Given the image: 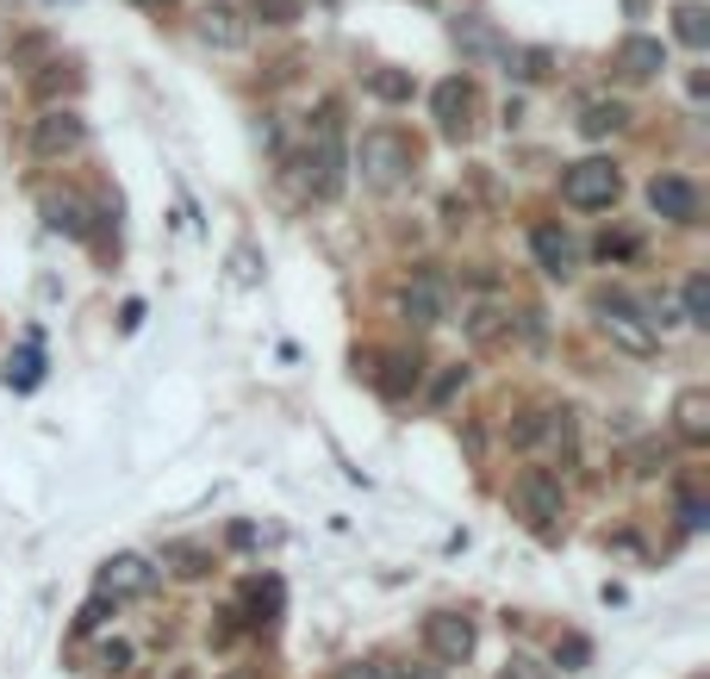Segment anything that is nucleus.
Segmentation results:
<instances>
[{
    "label": "nucleus",
    "instance_id": "nucleus-34",
    "mask_svg": "<svg viewBox=\"0 0 710 679\" xmlns=\"http://www.w3.org/2000/svg\"><path fill=\"white\" fill-rule=\"evenodd\" d=\"M100 667H106V674H125V667H132V642H106V648H100Z\"/></svg>",
    "mask_w": 710,
    "mask_h": 679
},
{
    "label": "nucleus",
    "instance_id": "nucleus-10",
    "mask_svg": "<svg viewBox=\"0 0 710 679\" xmlns=\"http://www.w3.org/2000/svg\"><path fill=\"white\" fill-rule=\"evenodd\" d=\"M430 113L449 137H467V113H474V81L467 76H449L437 81V94H430Z\"/></svg>",
    "mask_w": 710,
    "mask_h": 679
},
{
    "label": "nucleus",
    "instance_id": "nucleus-15",
    "mask_svg": "<svg viewBox=\"0 0 710 679\" xmlns=\"http://www.w3.org/2000/svg\"><path fill=\"white\" fill-rule=\"evenodd\" d=\"M44 225L57 237H69V244H81V237H88V206H81L76 194H50L44 200Z\"/></svg>",
    "mask_w": 710,
    "mask_h": 679
},
{
    "label": "nucleus",
    "instance_id": "nucleus-32",
    "mask_svg": "<svg viewBox=\"0 0 710 679\" xmlns=\"http://www.w3.org/2000/svg\"><path fill=\"white\" fill-rule=\"evenodd\" d=\"M386 679H442V660H399Z\"/></svg>",
    "mask_w": 710,
    "mask_h": 679
},
{
    "label": "nucleus",
    "instance_id": "nucleus-29",
    "mask_svg": "<svg viewBox=\"0 0 710 679\" xmlns=\"http://www.w3.org/2000/svg\"><path fill=\"white\" fill-rule=\"evenodd\" d=\"M455 44H467V50H499V38L481 20H455Z\"/></svg>",
    "mask_w": 710,
    "mask_h": 679
},
{
    "label": "nucleus",
    "instance_id": "nucleus-5",
    "mask_svg": "<svg viewBox=\"0 0 710 679\" xmlns=\"http://www.w3.org/2000/svg\"><path fill=\"white\" fill-rule=\"evenodd\" d=\"M424 648H430V660H442V667H461V660L474 655V623L461 618V611H430V618H424Z\"/></svg>",
    "mask_w": 710,
    "mask_h": 679
},
{
    "label": "nucleus",
    "instance_id": "nucleus-8",
    "mask_svg": "<svg viewBox=\"0 0 710 679\" xmlns=\"http://www.w3.org/2000/svg\"><path fill=\"white\" fill-rule=\"evenodd\" d=\"M399 312L412 325H442V318H449V287H442V274H412L399 287Z\"/></svg>",
    "mask_w": 710,
    "mask_h": 679
},
{
    "label": "nucleus",
    "instance_id": "nucleus-13",
    "mask_svg": "<svg viewBox=\"0 0 710 679\" xmlns=\"http://www.w3.org/2000/svg\"><path fill=\"white\" fill-rule=\"evenodd\" d=\"M617 69L630 81H654L661 69H667V44L649 38V32H630V38L617 44Z\"/></svg>",
    "mask_w": 710,
    "mask_h": 679
},
{
    "label": "nucleus",
    "instance_id": "nucleus-12",
    "mask_svg": "<svg viewBox=\"0 0 710 679\" xmlns=\"http://www.w3.org/2000/svg\"><path fill=\"white\" fill-rule=\"evenodd\" d=\"M649 206L661 218H673V225H691V218H698V188H691L686 176H654L649 181Z\"/></svg>",
    "mask_w": 710,
    "mask_h": 679
},
{
    "label": "nucleus",
    "instance_id": "nucleus-1",
    "mask_svg": "<svg viewBox=\"0 0 710 679\" xmlns=\"http://www.w3.org/2000/svg\"><path fill=\"white\" fill-rule=\"evenodd\" d=\"M412 137H399L393 125H374V132H362V144H356V169H362L368 188H399L405 176H412Z\"/></svg>",
    "mask_w": 710,
    "mask_h": 679
},
{
    "label": "nucleus",
    "instance_id": "nucleus-2",
    "mask_svg": "<svg viewBox=\"0 0 710 679\" xmlns=\"http://www.w3.org/2000/svg\"><path fill=\"white\" fill-rule=\"evenodd\" d=\"M511 505H518V518L537 530V536H555V530H561V511H567L561 474H549V467H523L518 480H511Z\"/></svg>",
    "mask_w": 710,
    "mask_h": 679
},
{
    "label": "nucleus",
    "instance_id": "nucleus-9",
    "mask_svg": "<svg viewBox=\"0 0 710 679\" xmlns=\"http://www.w3.org/2000/svg\"><path fill=\"white\" fill-rule=\"evenodd\" d=\"M193 32H200V44H212V50H244V38H250V25H244V13H237L230 0H206L200 20H193Z\"/></svg>",
    "mask_w": 710,
    "mask_h": 679
},
{
    "label": "nucleus",
    "instance_id": "nucleus-28",
    "mask_svg": "<svg viewBox=\"0 0 710 679\" xmlns=\"http://www.w3.org/2000/svg\"><path fill=\"white\" fill-rule=\"evenodd\" d=\"M106 611H113V599H106V592H94V599L81 604V618H76V636H94L100 623H106Z\"/></svg>",
    "mask_w": 710,
    "mask_h": 679
},
{
    "label": "nucleus",
    "instance_id": "nucleus-21",
    "mask_svg": "<svg viewBox=\"0 0 710 679\" xmlns=\"http://www.w3.org/2000/svg\"><path fill=\"white\" fill-rule=\"evenodd\" d=\"M244 611H250V623H274V611H281V580H250L244 586Z\"/></svg>",
    "mask_w": 710,
    "mask_h": 679
},
{
    "label": "nucleus",
    "instance_id": "nucleus-20",
    "mask_svg": "<svg viewBox=\"0 0 710 679\" xmlns=\"http://www.w3.org/2000/svg\"><path fill=\"white\" fill-rule=\"evenodd\" d=\"M162 562H169L181 580H206V574H212V555L200 543H169V548H162Z\"/></svg>",
    "mask_w": 710,
    "mask_h": 679
},
{
    "label": "nucleus",
    "instance_id": "nucleus-23",
    "mask_svg": "<svg viewBox=\"0 0 710 679\" xmlns=\"http://www.w3.org/2000/svg\"><path fill=\"white\" fill-rule=\"evenodd\" d=\"M586 660H593V642H586V636H561V642H555V667H567V674H579Z\"/></svg>",
    "mask_w": 710,
    "mask_h": 679
},
{
    "label": "nucleus",
    "instance_id": "nucleus-35",
    "mask_svg": "<svg viewBox=\"0 0 710 679\" xmlns=\"http://www.w3.org/2000/svg\"><path fill=\"white\" fill-rule=\"evenodd\" d=\"M337 679H386L381 660H349V667H337Z\"/></svg>",
    "mask_w": 710,
    "mask_h": 679
},
{
    "label": "nucleus",
    "instance_id": "nucleus-27",
    "mask_svg": "<svg viewBox=\"0 0 710 679\" xmlns=\"http://www.w3.org/2000/svg\"><path fill=\"white\" fill-rule=\"evenodd\" d=\"M467 330H474V343H493L505 330V318H499V306H474V318H467Z\"/></svg>",
    "mask_w": 710,
    "mask_h": 679
},
{
    "label": "nucleus",
    "instance_id": "nucleus-36",
    "mask_svg": "<svg viewBox=\"0 0 710 679\" xmlns=\"http://www.w3.org/2000/svg\"><path fill=\"white\" fill-rule=\"evenodd\" d=\"M137 7H169V0H137Z\"/></svg>",
    "mask_w": 710,
    "mask_h": 679
},
{
    "label": "nucleus",
    "instance_id": "nucleus-3",
    "mask_svg": "<svg viewBox=\"0 0 710 679\" xmlns=\"http://www.w3.org/2000/svg\"><path fill=\"white\" fill-rule=\"evenodd\" d=\"M617 194H623V176H617L605 156H586V162H574V169L561 176V200H567L574 213H611Z\"/></svg>",
    "mask_w": 710,
    "mask_h": 679
},
{
    "label": "nucleus",
    "instance_id": "nucleus-25",
    "mask_svg": "<svg viewBox=\"0 0 710 679\" xmlns=\"http://www.w3.org/2000/svg\"><path fill=\"white\" fill-rule=\"evenodd\" d=\"M499 679H555V667H542L537 655H505Z\"/></svg>",
    "mask_w": 710,
    "mask_h": 679
},
{
    "label": "nucleus",
    "instance_id": "nucleus-4",
    "mask_svg": "<svg viewBox=\"0 0 710 679\" xmlns=\"http://www.w3.org/2000/svg\"><path fill=\"white\" fill-rule=\"evenodd\" d=\"M593 318H598V330H605L611 343H623L630 355H649L654 350V325L642 318V299H630V293H598Z\"/></svg>",
    "mask_w": 710,
    "mask_h": 679
},
{
    "label": "nucleus",
    "instance_id": "nucleus-17",
    "mask_svg": "<svg viewBox=\"0 0 710 679\" xmlns=\"http://www.w3.org/2000/svg\"><path fill=\"white\" fill-rule=\"evenodd\" d=\"M630 125V106L623 100H593L586 113H579V132L586 137H611V132H623Z\"/></svg>",
    "mask_w": 710,
    "mask_h": 679
},
{
    "label": "nucleus",
    "instance_id": "nucleus-22",
    "mask_svg": "<svg viewBox=\"0 0 710 679\" xmlns=\"http://www.w3.org/2000/svg\"><path fill=\"white\" fill-rule=\"evenodd\" d=\"M368 94H381V100H412V76H399V69H374V76H368Z\"/></svg>",
    "mask_w": 710,
    "mask_h": 679
},
{
    "label": "nucleus",
    "instance_id": "nucleus-24",
    "mask_svg": "<svg viewBox=\"0 0 710 679\" xmlns=\"http://www.w3.org/2000/svg\"><path fill=\"white\" fill-rule=\"evenodd\" d=\"M686 318L691 325H710V281L705 274H691L686 281Z\"/></svg>",
    "mask_w": 710,
    "mask_h": 679
},
{
    "label": "nucleus",
    "instance_id": "nucleus-6",
    "mask_svg": "<svg viewBox=\"0 0 710 679\" xmlns=\"http://www.w3.org/2000/svg\"><path fill=\"white\" fill-rule=\"evenodd\" d=\"M156 586V562H144V555H113V562H100L94 574V592H106V599H144Z\"/></svg>",
    "mask_w": 710,
    "mask_h": 679
},
{
    "label": "nucleus",
    "instance_id": "nucleus-16",
    "mask_svg": "<svg viewBox=\"0 0 710 679\" xmlns=\"http://www.w3.org/2000/svg\"><path fill=\"white\" fill-rule=\"evenodd\" d=\"M381 362H386L381 393H386V399H412V393H418V381H424V362H418V355H405V350L381 355Z\"/></svg>",
    "mask_w": 710,
    "mask_h": 679
},
{
    "label": "nucleus",
    "instance_id": "nucleus-14",
    "mask_svg": "<svg viewBox=\"0 0 710 679\" xmlns=\"http://www.w3.org/2000/svg\"><path fill=\"white\" fill-rule=\"evenodd\" d=\"M673 430H679L691 449L710 443V393L705 387H686L679 399H673Z\"/></svg>",
    "mask_w": 710,
    "mask_h": 679
},
{
    "label": "nucleus",
    "instance_id": "nucleus-33",
    "mask_svg": "<svg viewBox=\"0 0 710 679\" xmlns=\"http://www.w3.org/2000/svg\"><path fill=\"white\" fill-rule=\"evenodd\" d=\"M679 524H686V530H705L710 524V511H705V499H698V493H686V499H679Z\"/></svg>",
    "mask_w": 710,
    "mask_h": 679
},
{
    "label": "nucleus",
    "instance_id": "nucleus-19",
    "mask_svg": "<svg viewBox=\"0 0 710 679\" xmlns=\"http://www.w3.org/2000/svg\"><path fill=\"white\" fill-rule=\"evenodd\" d=\"M673 38L686 44V50H705L710 44V13L698 7V0H686V7L673 13Z\"/></svg>",
    "mask_w": 710,
    "mask_h": 679
},
{
    "label": "nucleus",
    "instance_id": "nucleus-30",
    "mask_svg": "<svg viewBox=\"0 0 710 679\" xmlns=\"http://www.w3.org/2000/svg\"><path fill=\"white\" fill-rule=\"evenodd\" d=\"M635 250H642V244H635L630 231H617V237H598V256H605V262H630Z\"/></svg>",
    "mask_w": 710,
    "mask_h": 679
},
{
    "label": "nucleus",
    "instance_id": "nucleus-7",
    "mask_svg": "<svg viewBox=\"0 0 710 679\" xmlns=\"http://www.w3.org/2000/svg\"><path fill=\"white\" fill-rule=\"evenodd\" d=\"M81 137H88V125H81L76 106H50V113L32 125V150L38 156H69V150H81Z\"/></svg>",
    "mask_w": 710,
    "mask_h": 679
},
{
    "label": "nucleus",
    "instance_id": "nucleus-18",
    "mask_svg": "<svg viewBox=\"0 0 710 679\" xmlns=\"http://www.w3.org/2000/svg\"><path fill=\"white\" fill-rule=\"evenodd\" d=\"M38 381H44V350H38V337H25V350H20V355H7V387L32 393Z\"/></svg>",
    "mask_w": 710,
    "mask_h": 679
},
{
    "label": "nucleus",
    "instance_id": "nucleus-26",
    "mask_svg": "<svg viewBox=\"0 0 710 679\" xmlns=\"http://www.w3.org/2000/svg\"><path fill=\"white\" fill-rule=\"evenodd\" d=\"M518 76H523V81L555 76V50H518Z\"/></svg>",
    "mask_w": 710,
    "mask_h": 679
},
{
    "label": "nucleus",
    "instance_id": "nucleus-11",
    "mask_svg": "<svg viewBox=\"0 0 710 679\" xmlns=\"http://www.w3.org/2000/svg\"><path fill=\"white\" fill-rule=\"evenodd\" d=\"M530 256H537V269L549 274V281H567L574 262H579L574 237L561 231V225H537V231H530Z\"/></svg>",
    "mask_w": 710,
    "mask_h": 679
},
{
    "label": "nucleus",
    "instance_id": "nucleus-31",
    "mask_svg": "<svg viewBox=\"0 0 710 679\" xmlns=\"http://www.w3.org/2000/svg\"><path fill=\"white\" fill-rule=\"evenodd\" d=\"M250 13L262 25H288L293 20V0H250Z\"/></svg>",
    "mask_w": 710,
    "mask_h": 679
}]
</instances>
